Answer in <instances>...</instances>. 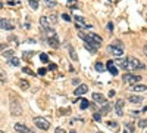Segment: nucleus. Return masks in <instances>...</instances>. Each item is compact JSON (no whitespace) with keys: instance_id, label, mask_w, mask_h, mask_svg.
I'll return each instance as SVG.
<instances>
[{"instance_id":"f257e3e1","label":"nucleus","mask_w":147,"mask_h":133,"mask_svg":"<svg viewBox=\"0 0 147 133\" xmlns=\"http://www.w3.org/2000/svg\"><path fill=\"white\" fill-rule=\"evenodd\" d=\"M127 64H128V70H132V71L144 70V68H146V65L140 61V59L134 58V56H128V58H127Z\"/></svg>"},{"instance_id":"f03ea898","label":"nucleus","mask_w":147,"mask_h":133,"mask_svg":"<svg viewBox=\"0 0 147 133\" xmlns=\"http://www.w3.org/2000/svg\"><path fill=\"white\" fill-rule=\"evenodd\" d=\"M107 50H109L110 53H112L113 56L121 58L122 55H124V46H122V43H121V42H115L113 44H109Z\"/></svg>"},{"instance_id":"7ed1b4c3","label":"nucleus","mask_w":147,"mask_h":133,"mask_svg":"<svg viewBox=\"0 0 147 133\" xmlns=\"http://www.w3.org/2000/svg\"><path fill=\"white\" fill-rule=\"evenodd\" d=\"M34 124L41 129V130H49L50 129V123H49V120H46L44 117H35L34 118Z\"/></svg>"},{"instance_id":"20e7f679","label":"nucleus","mask_w":147,"mask_h":133,"mask_svg":"<svg viewBox=\"0 0 147 133\" xmlns=\"http://www.w3.org/2000/svg\"><path fill=\"white\" fill-rule=\"evenodd\" d=\"M10 114L12 115H22V106L16 99H12V102H10Z\"/></svg>"},{"instance_id":"39448f33","label":"nucleus","mask_w":147,"mask_h":133,"mask_svg":"<svg viewBox=\"0 0 147 133\" xmlns=\"http://www.w3.org/2000/svg\"><path fill=\"white\" fill-rule=\"evenodd\" d=\"M122 80H124V83H128V84H136L141 80V77L137 74H129V72H127V74H124Z\"/></svg>"},{"instance_id":"423d86ee","label":"nucleus","mask_w":147,"mask_h":133,"mask_svg":"<svg viewBox=\"0 0 147 133\" xmlns=\"http://www.w3.org/2000/svg\"><path fill=\"white\" fill-rule=\"evenodd\" d=\"M74 21H75V27L77 28H91V25L87 24V21H85L82 16H75Z\"/></svg>"},{"instance_id":"0eeeda50","label":"nucleus","mask_w":147,"mask_h":133,"mask_svg":"<svg viewBox=\"0 0 147 133\" xmlns=\"http://www.w3.org/2000/svg\"><path fill=\"white\" fill-rule=\"evenodd\" d=\"M0 27H2L3 30H7V31H12L15 28V24L12 22L10 19H6V18H2L0 19Z\"/></svg>"},{"instance_id":"6e6552de","label":"nucleus","mask_w":147,"mask_h":133,"mask_svg":"<svg viewBox=\"0 0 147 133\" xmlns=\"http://www.w3.org/2000/svg\"><path fill=\"white\" fill-rule=\"evenodd\" d=\"M13 129L18 132V133H35L34 130H31L30 127H27L25 124H22V123H16L13 126Z\"/></svg>"},{"instance_id":"1a4fd4ad","label":"nucleus","mask_w":147,"mask_h":133,"mask_svg":"<svg viewBox=\"0 0 147 133\" xmlns=\"http://www.w3.org/2000/svg\"><path fill=\"white\" fill-rule=\"evenodd\" d=\"M113 108H115L116 114H118L119 117H122V115H124V99H118Z\"/></svg>"},{"instance_id":"9d476101","label":"nucleus","mask_w":147,"mask_h":133,"mask_svg":"<svg viewBox=\"0 0 147 133\" xmlns=\"http://www.w3.org/2000/svg\"><path fill=\"white\" fill-rule=\"evenodd\" d=\"M106 70H107L112 76H118V70H116V67H115V64H113L112 59H110V61H107V64H106Z\"/></svg>"},{"instance_id":"9b49d317","label":"nucleus","mask_w":147,"mask_h":133,"mask_svg":"<svg viewBox=\"0 0 147 133\" xmlns=\"http://www.w3.org/2000/svg\"><path fill=\"white\" fill-rule=\"evenodd\" d=\"M87 92H88V86H87V84H80L74 93H75V96H81V95H85Z\"/></svg>"},{"instance_id":"f8f14e48","label":"nucleus","mask_w":147,"mask_h":133,"mask_svg":"<svg viewBox=\"0 0 147 133\" xmlns=\"http://www.w3.org/2000/svg\"><path fill=\"white\" fill-rule=\"evenodd\" d=\"M93 101L100 104V105H105L106 104V98L102 95V93H93Z\"/></svg>"},{"instance_id":"ddd939ff","label":"nucleus","mask_w":147,"mask_h":133,"mask_svg":"<svg viewBox=\"0 0 147 133\" xmlns=\"http://www.w3.org/2000/svg\"><path fill=\"white\" fill-rule=\"evenodd\" d=\"M47 43H49V46H50V47H53V49H57V47L60 46V42H59V39H57V35H56V37L47 39Z\"/></svg>"},{"instance_id":"4468645a","label":"nucleus","mask_w":147,"mask_h":133,"mask_svg":"<svg viewBox=\"0 0 147 133\" xmlns=\"http://www.w3.org/2000/svg\"><path fill=\"white\" fill-rule=\"evenodd\" d=\"M65 46H66V49H68V52H69V56H71V59L72 61H77V52H75V49L69 44V43H65Z\"/></svg>"},{"instance_id":"2eb2a0df","label":"nucleus","mask_w":147,"mask_h":133,"mask_svg":"<svg viewBox=\"0 0 147 133\" xmlns=\"http://www.w3.org/2000/svg\"><path fill=\"white\" fill-rule=\"evenodd\" d=\"M128 101H129V102H132V104H140V102H143V96H138V95H131L129 98H128Z\"/></svg>"},{"instance_id":"dca6fc26","label":"nucleus","mask_w":147,"mask_h":133,"mask_svg":"<svg viewBox=\"0 0 147 133\" xmlns=\"http://www.w3.org/2000/svg\"><path fill=\"white\" fill-rule=\"evenodd\" d=\"M40 25H41L44 30H47V28H50V22H49V19H47L46 16H41V18H40Z\"/></svg>"},{"instance_id":"f3484780","label":"nucleus","mask_w":147,"mask_h":133,"mask_svg":"<svg viewBox=\"0 0 147 133\" xmlns=\"http://www.w3.org/2000/svg\"><path fill=\"white\" fill-rule=\"evenodd\" d=\"M7 62H9V65H12V67H19V64H21V61H19L18 58H15V56L9 58V59H7Z\"/></svg>"},{"instance_id":"a211bd4d","label":"nucleus","mask_w":147,"mask_h":133,"mask_svg":"<svg viewBox=\"0 0 147 133\" xmlns=\"http://www.w3.org/2000/svg\"><path fill=\"white\" fill-rule=\"evenodd\" d=\"M113 64H118L121 68H124V70H128V64H127V59H116V61Z\"/></svg>"},{"instance_id":"6ab92c4d","label":"nucleus","mask_w":147,"mask_h":133,"mask_svg":"<svg viewBox=\"0 0 147 133\" xmlns=\"http://www.w3.org/2000/svg\"><path fill=\"white\" fill-rule=\"evenodd\" d=\"M132 90L134 92H144V90H147V86L146 84H134Z\"/></svg>"},{"instance_id":"aec40b11","label":"nucleus","mask_w":147,"mask_h":133,"mask_svg":"<svg viewBox=\"0 0 147 133\" xmlns=\"http://www.w3.org/2000/svg\"><path fill=\"white\" fill-rule=\"evenodd\" d=\"M28 5L32 10H37L38 9V5H40V0H28Z\"/></svg>"},{"instance_id":"412c9836","label":"nucleus","mask_w":147,"mask_h":133,"mask_svg":"<svg viewBox=\"0 0 147 133\" xmlns=\"http://www.w3.org/2000/svg\"><path fill=\"white\" fill-rule=\"evenodd\" d=\"M94 68H96V71H99V72H103V71H106V67H105L102 62H96Z\"/></svg>"},{"instance_id":"4be33fe9","label":"nucleus","mask_w":147,"mask_h":133,"mask_svg":"<svg viewBox=\"0 0 147 133\" xmlns=\"http://www.w3.org/2000/svg\"><path fill=\"white\" fill-rule=\"evenodd\" d=\"M107 126H109L110 129H113L115 132H119V124H118L116 121H107Z\"/></svg>"},{"instance_id":"5701e85b","label":"nucleus","mask_w":147,"mask_h":133,"mask_svg":"<svg viewBox=\"0 0 147 133\" xmlns=\"http://www.w3.org/2000/svg\"><path fill=\"white\" fill-rule=\"evenodd\" d=\"M2 55H3V56H5L6 59H9V58H12V56H13V55H15V52H13V50H12V49H7V50H5V52H3Z\"/></svg>"},{"instance_id":"b1692460","label":"nucleus","mask_w":147,"mask_h":133,"mask_svg":"<svg viewBox=\"0 0 147 133\" xmlns=\"http://www.w3.org/2000/svg\"><path fill=\"white\" fill-rule=\"evenodd\" d=\"M80 102H81V105H80V106H81V110H87V108L90 106V102H88L87 99H81Z\"/></svg>"},{"instance_id":"393cba45","label":"nucleus","mask_w":147,"mask_h":133,"mask_svg":"<svg viewBox=\"0 0 147 133\" xmlns=\"http://www.w3.org/2000/svg\"><path fill=\"white\" fill-rule=\"evenodd\" d=\"M19 86H21V89L25 90V89H28V87H30V83H28L27 80H19Z\"/></svg>"},{"instance_id":"a878e982","label":"nucleus","mask_w":147,"mask_h":133,"mask_svg":"<svg viewBox=\"0 0 147 133\" xmlns=\"http://www.w3.org/2000/svg\"><path fill=\"white\" fill-rule=\"evenodd\" d=\"M44 2H46L47 8H55V6L57 5V2H56V0H44Z\"/></svg>"},{"instance_id":"bb28decb","label":"nucleus","mask_w":147,"mask_h":133,"mask_svg":"<svg viewBox=\"0 0 147 133\" xmlns=\"http://www.w3.org/2000/svg\"><path fill=\"white\" fill-rule=\"evenodd\" d=\"M40 61L44 62V64H47L49 62V55L47 53H40Z\"/></svg>"},{"instance_id":"cd10ccee","label":"nucleus","mask_w":147,"mask_h":133,"mask_svg":"<svg viewBox=\"0 0 147 133\" xmlns=\"http://www.w3.org/2000/svg\"><path fill=\"white\" fill-rule=\"evenodd\" d=\"M110 110V105H107V104H105V106L102 108V110H100V114H106L107 111Z\"/></svg>"},{"instance_id":"c85d7f7f","label":"nucleus","mask_w":147,"mask_h":133,"mask_svg":"<svg viewBox=\"0 0 147 133\" xmlns=\"http://www.w3.org/2000/svg\"><path fill=\"white\" fill-rule=\"evenodd\" d=\"M22 71L25 72V74H30V76H35L34 72L31 71V68H28V67H24V68H22Z\"/></svg>"},{"instance_id":"c756f323","label":"nucleus","mask_w":147,"mask_h":133,"mask_svg":"<svg viewBox=\"0 0 147 133\" xmlns=\"http://www.w3.org/2000/svg\"><path fill=\"white\" fill-rule=\"evenodd\" d=\"M138 126H140L141 129H146V127H147V120H144V118L140 120V121H138Z\"/></svg>"},{"instance_id":"7c9ffc66","label":"nucleus","mask_w":147,"mask_h":133,"mask_svg":"<svg viewBox=\"0 0 147 133\" xmlns=\"http://www.w3.org/2000/svg\"><path fill=\"white\" fill-rule=\"evenodd\" d=\"M47 19H49V22H52V24H56V22H57V19H56V15H55V14H53V15H50Z\"/></svg>"},{"instance_id":"2f4dec72","label":"nucleus","mask_w":147,"mask_h":133,"mask_svg":"<svg viewBox=\"0 0 147 133\" xmlns=\"http://www.w3.org/2000/svg\"><path fill=\"white\" fill-rule=\"evenodd\" d=\"M6 80H7L6 74H5V72H3L2 70H0V81H6Z\"/></svg>"},{"instance_id":"473e14b6","label":"nucleus","mask_w":147,"mask_h":133,"mask_svg":"<svg viewBox=\"0 0 147 133\" xmlns=\"http://www.w3.org/2000/svg\"><path fill=\"white\" fill-rule=\"evenodd\" d=\"M62 19H65L66 22H71L72 19H71V16L68 15V14H62Z\"/></svg>"},{"instance_id":"72a5a7b5","label":"nucleus","mask_w":147,"mask_h":133,"mask_svg":"<svg viewBox=\"0 0 147 133\" xmlns=\"http://www.w3.org/2000/svg\"><path fill=\"white\" fill-rule=\"evenodd\" d=\"M93 118L96 120V121H100V120H102V115H100V113H96V114L93 115Z\"/></svg>"},{"instance_id":"f704fd0d","label":"nucleus","mask_w":147,"mask_h":133,"mask_svg":"<svg viewBox=\"0 0 147 133\" xmlns=\"http://www.w3.org/2000/svg\"><path fill=\"white\" fill-rule=\"evenodd\" d=\"M46 72H47V70H46V68H40V70H38V74H40V76H44Z\"/></svg>"},{"instance_id":"c9c22d12","label":"nucleus","mask_w":147,"mask_h":133,"mask_svg":"<svg viewBox=\"0 0 147 133\" xmlns=\"http://www.w3.org/2000/svg\"><path fill=\"white\" fill-rule=\"evenodd\" d=\"M9 42H15V43L18 44V39L15 37V35H10V37H9Z\"/></svg>"},{"instance_id":"e433bc0d","label":"nucleus","mask_w":147,"mask_h":133,"mask_svg":"<svg viewBox=\"0 0 147 133\" xmlns=\"http://www.w3.org/2000/svg\"><path fill=\"white\" fill-rule=\"evenodd\" d=\"M127 127H128V130H129V132H136V129H134V124H131V123H129V124H127Z\"/></svg>"},{"instance_id":"4c0bfd02","label":"nucleus","mask_w":147,"mask_h":133,"mask_svg":"<svg viewBox=\"0 0 147 133\" xmlns=\"http://www.w3.org/2000/svg\"><path fill=\"white\" fill-rule=\"evenodd\" d=\"M55 133H66V132H65V129H60V127H57V129L55 130Z\"/></svg>"},{"instance_id":"58836bf2","label":"nucleus","mask_w":147,"mask_h":133,"mask_svg":"<svg viewBox=\"0 0 147 133\" xmlns=\"http://www.w3.org/2000/svg\"><path fill=\"white\" fill-rule=\"evenodd\" d=\"M56 68H57V67H56L55 64H50V65H49V70H50V71H55Z\"/></svg>"},{"instance_id":"ea45409f","label":"nucleus","mask_w":147,"mask_h":133,"mask_svg":"<svg viewBox=\"0 0 147 133\" xmlns=\"http://www.w3.org/2000/svg\"><path fill=\"white\" fill-rule=\"evenodd\" d=\"M138 114H140L138 111H132V113H131V115H132V117H138Z\"/></svg>"},{"instance_id":"a19ab883","label":"nucleus","mask_w":147,"mask_h":133,"mask_svg":"<svg viewBox=\"0 0 147 133\" xmlns=\"http://www.w3.org/2000/svg\"><path fill=\"white\" fill-rule=\"evenodd\" d=\"M115 93H116L115 90H110V92H109V96H110V98H112V96H115Z\"/></svg>"},{"instance_id":"79ce46f5","label":"nucleus","mask_w":147,"mask_h":133,"mask_svg":"<svg viewBox=\"0 0 147 133\" xmlns=\"http://www.w3.org/2000/svg\"><path fill=\"white\" fill-rule=\"evenodd\" d=\"M107 28H109L110 31H112V30H113V24H107Z\"/></svg>"},{"instance_id":"37998d69","label":"nucleus","mask_w":147,"mask_h":133,"mask_svg":"<svg viewBox=\"0 0 147 133\" xmlns=\"http://www.w3.org/2000/svg\"><path fill=\"white\" fill-rule=\"evenodd\" d=\"M74 84H80V78H75V80H72Z\"/></svg>"},{"instance_id":"c03bdc74","label":"nucleus","mask_w":147,"mask_h":133,"mask_svg":"<svg viewBox=\"0 0 147 133\" xmlns=\"http://www.w3.org/2000/svg\"><path fill=\"white\" fill-rule=\"evenodd\" d=\"M143 52H144V53H146V56H147V44L143 47Z\"/></svg>"},{"instance_id":"a18cd8bd","label":"nucleus","mask_w":147,"mask_h":133,"mask_svg":"<svg viewBox=\"0 0 147 133\" xmlns=\"http://www.w3.org/2000/svg\"><path fill=\"white\" fill-rule=\"evenodd\" d=\"M7 3H9V5H18V6H19V2H7Z\"/></svg>"},{"instance_id":"49530a36","label":"nucleus","mask_w":147,"mask_h":133,"mask_svg":"<svg viewBox=\"0 0 147 133\" xmlns=\"http://www.w3.org/2000/svg\"><path fill=\"white\" fill-rule=\"evenodd\" d=\"M3 49H6V44H0V50H3Z\"/></svg>"},{"instance_id":"de8ad7c7","label":"nucleus","mask_w":147,"mask_h":133,"mask_svg":"<svg viewBox=\"0 0 147 133\" xmlns=\"http://www.w3.org/2000/svg\"><path fill=\"white\" fill-rule=\"evenodd\" d=\"M69 133H78V132H77V130H71Z\"/></svg>"},{"instance_id":"09e8293b","label":"nucleus","mask_w":147,"mask_h":133,"mask_svg":"<svg viewBox=\"0 0 147 133\" xmlns=\"http://www.w3.org/2000/svg\"><path fill=\"white\" fill-rule=\"evenodd\" d=\"M0 133H5V132H3V130H0Z\"/></svg>"},{"instance_id":"8fccbe9b","label":"nucleus","mask_w":147,"mask_h":133,"mask_svg":"<svg viewBox=\"0 0 147 133\" xmlns=\"http://www.w3.org/2000/svg\"><path fill=\"white\" fill-rule=\"evenodd\" d=\"M99 133H103V132H99Z\"/></svg>"}]
</instances>
